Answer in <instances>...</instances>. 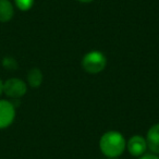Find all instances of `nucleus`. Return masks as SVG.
Wrapping results in <instances>:
<instances>
[{"mask_svg":"<svg viewBox=\"0 0 159 159\" xmlns=\"http://www.w3.org/2000/svg\"><path fill=\"white\" fill-rule=\"evenodd\" d=\"M125 139L123 135L118 131H108L99 141V148L105 156L109 158H117L123 154L125 149Z\"/></svg>","mask_w":159,"mask_h":159,"instance_id":"nucleus-1","label":"nucleus"},{"mask_svg":"<svg viewBox=\"0 0 159 159\" xmlns=\"http://www.w3.org/2000/svg\"><path fill=\"white\" fill-rule=\"evenodd\" d=\"M107 58L102 51L93 50L87 52L82 59V68L89 74H97L105 70Z\"/></svg>","mask_w":159,"mask_h":159,"instance_id":"nucleus-2","label":"nucleus"},{"mask_svg":"<svg viewBox=\"0 0 159 159\" xmlns=\"http://www.w3.org/2000/svg\"><path fill=\"white\" fill-rule=\"evenodd\" d=\"M27 92V85L24 81L18 77H12L3 82V93L14 99L23 97Z\"/></svg>","mask_w":159,"mask_h":159,"instance_id":"nucleus-3","label":"nucleus"},{"mask_svg":"<svg viewBox=\"0 0 159 159\" xmlns=\"http://www.w3.org/2000/svg\"><path fill=\"white\" fill-rule=\"evenodd\" d=\"M16 118V106L8 100H0V129L10 126Z\"/></svg>","mask_w":159,"mask_h":159,"instance_id":"nucleus-4","label":"nucleus"},{"mask_svg":"<svg viewBox=\"0 0 159 159\" xmlns=\"http://www.w3.org/2000/svg\"><path fill=\"white\" fill-rule=\"evenodd\" d=\"M126 148L129 152L134 157H141L145 154L147 149V143L146 139L141 135H134L126 143Z\"/></svg>","mask_w":159,"mask_h":159,"instance_id":"nucleus-5","label":"nucleus"},{"mask_svg":"<svg viewBox=\"0 0 159 159\" xmlns=\"http://www.w3.org/2000/svg\"><path fill=\"white\" fill-rule=\"evenodd\" d=\"M146 143H147V147L152 150V152L159 154V123L154 124L148 130Z\"/></svg>","mask_w":159,"mask_h":159,"instance_id":"nucleus-6","label":"nucleus"},{"mask_svg":"<svg viewBox=\"0 0 159 159\" xmlns=\"http://www.w3.org/2000/svg\"><path fill=\"white\" fill-rule=\"evenodd\" d=\"M14 16L13 5L9 0H0V22H9Z\"/></svg>","mask_w":159,"mask_h":159,"instance_id":"nucleus-7","label":"nucleus"},{"mask_svg":"<svg viewBox=\"0 0 159 159\" xmlns=\"http://www.w3.org/2000/svg\"><path fill=\"white\" fill-rule=\"evenodd\" d=\"M43 80H44V76H43L42 71L38 68H33L30 70V72L27 73V83L33 89H37L42 85Z\"/></svg>","mask_w":159,"mask_h":159,"instance_id":"nucleus-8","label":"nucleus"},{"mask_svg":"<svg viewBox=\"0 0 159 159\" xmlns=\"http://www.w3.org/2000/svg\"><path fill=\"white\" fill-rule=\"evenodd\" d=\"M2 66H3V68L7 69V70H9V71H14L19 68L18 61L12 57H5L3 58Z\"/></svg>","mask_w":159,"mask_h":159,"instance_id":"nucleus-9","label":"nucleus"},{"mask_svg":"<svg viewBox=\"0 0 159 159\" xmlns=\"http://www.w3.org/2000/svg\"><path fill=\"white\" fill-rule=\"evenodd\" d=\"M16 5L21 11H29L34 5V0H16Z\"/></svg>","mask_w":159,"mask_h":159,"instance_id":"nucleus-10","label":"nucleus"},{"mask_svg":"<svg viewBox=\"0 0 159 159\" xmlns=\"http://www.w3.org/2000/svg\"><path fill=\"white\" fill-rule=\"evenodd\" d=\"M139 159H159V157L155 154H146V155L141 156V158Z\"/></svg>","mask_w":159,"mask_h":159,"instance_id":"nucleus-11","label":"nucleus"},{"mask_svg":"<svg viewBox=\"0 0 159 159\" xmlns=\"http://www.w3.org/2000/svg\"><path fill=\"white\" fill-rule=\"evenodd\" d=\"M2 93H3V82L0 80V96L2 95Z\"/></svg>","mask_w":159,"mask_h":159,"instance_id":"nucleus-12","label":"nucleus"},{"mask_svg":"<svg viewBox=\"0 0 159 159\" xmlns=\"http://www.w3.org/2000/svg\"><path fill=\"white\" fill-rule=\"evenodd\" d=\"M77 1H80V2L82 3H89V2H93L94 0H77Z\"/></svg>","mask_w":159,"mask_h":159,"instance_id":"nucleus-13","label":"nucleus"}]
</instances>
